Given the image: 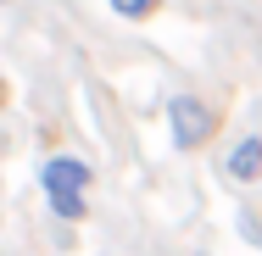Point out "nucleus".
<instances>
[{"label":"nucleus","mask_w":262,"mask_h":256,"mask_svg":"<svg viewBox=\"0 0 262 256\" xmlns=\"http://www.w3.org/2000/svg\"><path fill=\"white\" fill-rule=\"evenodd\" d=\"M167 128H173V145L179 151H201L217 134V106L201 101V95H173L167 101Z\"/></svg>","instance_id":"1"},{"label":"nucleus","mask_w":262,"mask_h":256,"mask_svg":"<svg viewBox=\"0 0 262 256\" xmlns=\"http://www.w3.org/2000/svg\"><path fill=\"white\" fill-rule=\"evenodd\" d=\"M39 190L51 195V190H90V161L73 151H56L39 161Z\"/></svg>","instance_id":"2"},{"label":"nucleus","mask_w":262,"mask_h":256,"mask_svg":"<svg viewBox=\"0 0 262 256\" xmlns=\"http://www.w3.org/2000/svg\"><path fill=\"white\" fill-rule=\"evenodd\" d=\"M223 173H229L234 184H257L262 178V134H240L234 151L223 156Z\"/></svg>","instance_id":"3"},{"label":"nucleus","mask_w":262,"mask_h":256,"mask_svg":"<svg viewBox=\"0 0 262 256\" xmlns=\"http://www.w3.org/2000/svg\"><path fill=\"white\" fill-rule=\"evenodd\" d=\"M45 201H51V212L61 223H84V217H90V195H84V190H51Z\"/></svg>","instance_id":"4"},{"label":"nucleus","mask_w":262,"mask_h":256,"mask_svg":"<svg viewBox=\"0 0 262 256\" xmlns=\"http://www.w3.org/2000/svg\"><path fill=\"white\" fill-rule=\"evenodd\" d=\"M106 6H112L123 22H140V17H151V11H157V0H106Z\"/></svg>","instance_id":"5"}]
</instances>
